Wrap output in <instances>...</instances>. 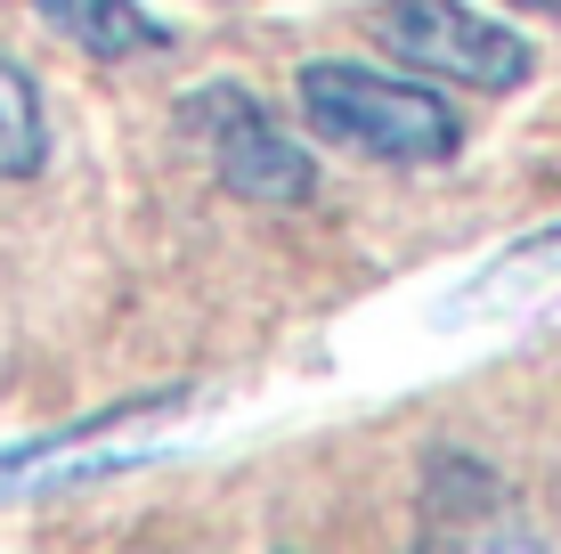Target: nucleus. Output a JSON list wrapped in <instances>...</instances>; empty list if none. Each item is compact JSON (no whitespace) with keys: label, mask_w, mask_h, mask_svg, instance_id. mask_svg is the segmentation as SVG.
<instances>
[{"label":"nucleus","mask_w":561,"mask_h":554,"mask_svg":"<svg viewBox=\"0 0 561 554\" xmlns=\"http://www.w3.org/2000/svg\"><path fill=\"white\" fill-rule=\"evenodd\" d=\"M301 114L318 139L351 147V156H375V163H448L463 147V123L448 114V99L415 82H391L375 66H351V57H318L301 66Z\"/></svg>","instance_id":"f257e3e1"},{"label":"nucleus","mask_w":561,"mask_h":554,"mask_svg":"<svg viewBox=\"0 0 561 554\" xmlns=\"http://www.w3.org/2000/svg\"><path fill=\"white\" fill-rule=\"evenodd\" d=\"M180 131L211 156L228 196H253V204H309L318 196V163L309 147H294L277 123L261 114L253 90L237 82H204L180 99Z\"/></svg>","instance_id":"f03ea898"},{"label":"nucleus","mask_w":561,"mask_h":554,"mask_svg":"<svg viewBox=\"0 0 561 554\" xmlns=\"http://www.w3.org/2000/svg\"><path fill=\"white\" fill-rule=\"evenodd\" d=\"M375 33L391 57L439 74V82H463V90H520L529 82V42H513L505 25L456 9V0H382Z\"/></svg>","instance_id":"7ed1b4c3"},{"label":"nucleus","mask_w":561,"mask_h":554,"mask_svg":"<svg viewBox=\"0 0 561 554\" xmlns=\"http://www.w3.org/2000/svg\"><path fill=\"white\" fill-rule=\"evenodd\" d=\"M423 546H546V530L520 522L513 489L472 449H432L423 465Z\"/></svg>","instance_id":"20e7f679"},{"label":"nucleus","mask_w":561,"mask_h":554,"mask_svg":"<svg viewBox=\"0 0 561 554\" xmlns=\"http://www.w3.org/2000/svg\"><path fill=\"white\" fill-rule=\"evenodd\" d=\"M33 16H42L49 33H66V42H82L90 57H106V66H123V57H154L171 42L163 25H154L147 9H130V0H25Z\"/></svg>","instance_id":"39448f33"},{"label":"nucleus","mask_w":561,"mask_h":554,"mask_svg":"<svg viewBox=\"0 0 561 554\" xmlns=\"http://www.w3.org/2000/svg\"><path fill=\"white\" fill-rule=\"evenodd\" d=\"M49 163V114H42V90L33 74L0 49V180H33Z\"/></svg>","instance_id":"423d86ee"},{"label":"nucleus","mask_w":561,"mask_h":554,"mask_svg":"<svg viewBox=\"0 0 561 554\" xmlns=\"http://www.w3.org/2000/svg\"><path fill=\"white\" fill-rule=\"evenodd\" d=\"M496 270H561V228H537V237H520Z\"/></svg>","instance_id":"0eeeda50"},{"label":"nucleus","mask_w":561,"mask_h":554,"mask_svg":"<svg viewBox=\"0 0 561 554\" xmlns=\"http://www.w3.org/2000/svg\"><path fill=\"white\" fill-rule=\"evenodd\" d=\"M513 9H561V0H513Z\"/></svg>","instance_id":"6e6552de"}]
</instances>
